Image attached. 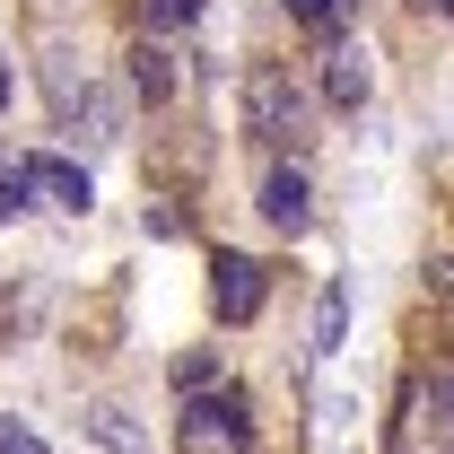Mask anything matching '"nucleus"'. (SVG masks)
Masks as SVG:
<instances>
[{"instance_id":"1","label":"nucleus","mask_w":454,"mask_h":454,"mask_svg":"<svg viewBox=\"0 0 454 454\" xmlns=\"http://www.w3.org/2000/svg\"><path fill=\"white\" fill-rule=\"evenodd\" d=\"M245 131L271 140V149H297V140H306V97L288 88L280 70H254V79H245Z\"/></svg>"},{"instance_id":"2","label":"nucleus","mask_w":454,"mask_h":454,"mask_svg":"<svg viewBox=\"0 0 454 454\" xmlns=\"http://www.w3.org/2000/svg\"><path fill=\"white\" fill-rule=\"evenodd\" d=\"M184 454H245V394L184 402Z\"/></svg>"},{"instance_id":"3","label":"nucleus","mask_w":454,"mask_h":454,"mask_svg":"<svg viewBox=\"0 0 454 454\" xmlns=\"http://www.w3.org/2000/svg\"><path fill=\"white\" fill-rule=\"evenodd\" d=\"M210 297H219V324H254V315H262V262H254V254H219Z\"/></svg>"},{"instance_id":"4","label":"nucleus","mask_w":454,"mask_h":454,"mask_svg":"<svg viewBox=\"0 0 454 454\" xmlns=\"http://www.w3.org/2000/svg\"><path fill=\"white\" fill-rule=\"evenodd\" d=\"M262 219L280 227V236H297V227L315 219V192H306V175H297V167H271V175H262Z\"/></svg>"},{"instance_id":"5","label":"nucleus","mask_w":454,"mask_h":454,"mask_svg":"<svg viewBox=\"0 0 454 454\" xmlns=\"http://www.w3.org/2000/svg\"><path fill=\"white\" fill-rule=\"evenodd\" d=\"M367 44H333V61H324V97L333 106H367Z\"/></svg>"},{"instance_id":"6","label":"nucleus","mask_w":454,"mask_h":454,"mask_svg":"<svg viewBox=\"0 0 454 454\" xmlns=\"http://www.w3.org/2000/svg\"><path fill=\"white\" fill-rule=\"evenodd\" d=\"M27 184H44L61 210H88L97 192H88V167H70V158H27Z\"/></svg>"},{"instance_id":"7","label":"nucleus","mask_w":454,"mask_h":454,"mask_svg":"<svg viewBox=\"0 0 454 454\" xmlns=\"http://www.w3.org/2000/svg\"><path fill=\"white\" fill-rule=\"evenodd\" d=\"M131 88H140L149 106L175 97V53H167V44H140V53H131Z\"/></svg>"},{"instance_id":"8","label":"nucleus","mask_w":454,"mask_h":454,"mask_svg":"<svg viewBox=\"0 0 454 454\" xmlns=\"http://www.w3.org/2000/svg\"><path fill=\"white\" fill-rule=\"evenodd\" d=\"M88 437H97L106 454H149V437H140V428H131L114 402H97V411H88Z\"/></svg>"},{"instance_id":"9","label":"nucleus","mask_w":454,"mask_h":454,"mask_svg":"<svg viewBox=\"0 0 454 454\" xmlns=\"http://www.w3.org/2000/svg\"><path fill=\"white\" fill-rule=\"evenodd\" d=\"M349 333V288H324V306H315V349H340Z\"/></svg>"},{"instance_id":"10","label":"nucleus","mask_w":454,"mask_h":454,"mask_svg":"<svg viewBox=\"0 0 454 454\" xmlns=\"http://www.w3.org/2000/svg\"><path fill=\"white\" fill-rule=\"evenodd\" d=\"M446 367H437V376H428V385H419V419H428V437H437V446H446Z\"/></svg>"},{"instance_id":"11","label":"nucleus","mask_w":454,"mask_h":454,"mask_svg":"<svg viewBox=\"0 0 454 454\" xmlns=\"http://www.w3.org/2000/svg\"><path fill=\"white\" fill-rule=\"evenodd\" d=\"M288 18H306V27H315V35H333L340 18H349V0H280Z\"/></svg>"},{"instance_id":"12","label":"nucleus","mask_w":454,"mask_h":454,"mask_svg":"<svg viewBox=\"0 0 454 454\" xmlns=\"http://www.w3.org/2000/svg\"><path fill=\"white\" fill-rule=\"evenodd\" d=\"M27 192H35V184H27V167H0V227L27 210Z\"/></svg>"},{"instance_id":"13","label":"nucleus","mask_w":454,"mask_h":454,"mask_svg":"<svg viewBox=\"0 0 454 454\" xmlns=\"http://www.w3.org/2000/svg\"><path fill=\"white\" fill-rule=\"evenodd\" d=\"M149 9V27H192L201 18V0H140Z\"/></svg>"},{"instance_id":"14","label":"nucleus","mask_w":454,"mask_h":454,"mask_svg":"<svg viewBox=\"0 0 454 454\" xmlns=\"http://www.w3.org/2000/svg\"><path fill=\"white\" fill-rule=\"evenodd\" d=\"M0 454H53V446H44V437H35V428H18V419H9V411H0Z\"/></svg>"},{"instance_id":"15","label":"nucleus","mask_w":454,"mask_h":454,"mask_svg":"<svg viewBox=\"0 0 454 454\" xmlns=\"http://www.w3.org/2000/svg\"><path fill=\"white\" fill-rule=\"evenodd\" d=\"M175 385L192 394V385H210V349H192V358H175Z\"/></svg>"},{"instance_id":"16","label":"nucleus","mask_w":454,"mask_h":454,"mask_svg":"<svg viewBox=\"0 0 454 454\" xmlns=\"http://www.w3.org/2000/svg\"><path fill=\"white\" fill-rule=\"evenodd\" d=\"M419 9H428V18H446V9H454V0H419Z\"/></svg>"},{"instance_id":"17","label":"nucleus","mask_w":454,"mask_h":454,"mask_svg":"<svg viewBox=\"0 0 454 454\" xmlns=\"http://www.w3.org/2000/svg\"><path fill=\"white\" fill-rule=\"evenodd\" d=\"M0 106H9V61H0Z\"/></svg>"}]
</instances>
